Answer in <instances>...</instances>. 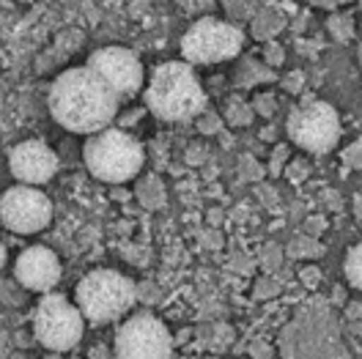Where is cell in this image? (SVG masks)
<instances>
[{
  "label": "cell",
  "mask_w": 362,
  "mask_h": 359,
  "mask_svg": "<svg viewBox=\"0 0 362 359\" xmlns=\"http://www.w3.org/2000/svg\"><path fill=\"white\" fill-rule=\"evenodd\" d=\"M264 258H267L264 264H267L269 269H274V266H280V247H274V245H272V247L267 249V252H264Z\"/></svg>",
  "instance_id": "cell-21"
},
{
  "label": "cell",
  "mask_w": 362,
  "mask_h": 359,
  "mask_svg": "<svg viewBox=\"0 0 362 359\" xmlns=\"http://www.w3.org/2000/svg\"><path fill=\"white\" fill-rule=\"evenodd\" d=\"M346 277L354 288L362 291V242L349 249V255H346Z\"/></svg>",
  "instance_id": "cell-15"
},
{
  "label": "cell",
  "mask_w": 362,
  "mask_h": 359,
  "mask_svg": "<svg viewBox=\"0 0 362 359\" xmlns=\"http://www.w3.org/2000/svg\"><path fill=\"white\" fill-rule=\"evenodd\" d=\"M3 264H6V247L0 245V269H3Z\"/></svg>",
  "instance_id": "cell-27"
},
{
  "label": "cell",
  "mask_w": 362,
  "mask_h": 359,
  "mask_svg": "<svg viewBox=\"0 0 362 359\" xmlns=\"http://www.w3.org/2000/svg\"><path fill=\"white\" fill-rule=\"evenodd\" d=\"M310 3H316V6H340L346 0H310Z\"/></svg>",
  "instance_id": "cell-25"
},
{
  "label": "cell",
  "mask_w": 362,
  "mask_h": 359,
  "mask_svg": "<svg viewBox=\"0 0 362 359\" xmlns=\"http://www.w3.org/2000/svg\"><path fill=\"white\" fill-rule=\"evenodd\" d=\"M299 80H302V74H294V77H288L286 88H288V90H299Z\"/></svg>",
  "instance_id": "cell-23"
},
{
  "label": "cell",
  "mask_w": 362,
  "mask_h": 359,
  "mask_svg": "<svg viewBox=\"0 0 362 359\" xmlns=\"http://www.w3.org/2000/svg\"><path fill=\"white\" fill-rule=\"evenodd\" d=\"M137 198H140V203H143L146 208H159V206H165V187H162V181H159L157 176L143 179L137 184Z\"/></svg>",
  "instance_id": "cell-14"
},
{
  "label": "cell",
  "mask_w": 362,
  "mask_h": 359,
  "mask_svg": "<svg viewBox=\"0 0 362 359\" xmlns=\"http://www.w3.org/2000/svg\"><path fill=\"white\" fill-rule=\"evenodd\" d=\"M86 329V315L61 293H45L33 315L36 340L47 351H69L80 343Z\"/></svg>",
  "instance_id": "cell-5"
},
{
  "label": "cell",
  "mask_w": 362,
  "mask_h": 359,
  "mask_svg": "<svg viewBox=\"0 0 362 359\" xmlns=\"http://www.w3.org/2000/svg\"><path fill=\"white\" fill-rule=\"evenodd\" d=\"M52 220V201L39 187L14 184L0 198V223L14 233H39Z\"/></svg>",
  "instance_id": "cell-9"
},
{
  "label": "cell",
  "mask_w": 362,
  "mask_h": 359,
  "mask_svg": "<svg viewBox=\"0 0 362 359\" xmlns=\"http://www.w3.org/2000/svg\"><path fill=\"white\" fill-rule=\"evenodd\" d=\"M83 159L93 179L105 184H124L140 173L146 154H143V146L129 132L107 126L86 140Z\"/></svg>",
  "instance_id": "cell-3"
},
{
  "label": "cell",
  "mask_w": 362,
  "mask_h": 359,
  "mask_svg": "<svg viewBox=\"0 0 362 359\" xmlns=\"http://www.w3.org/2000/svg\"><path fill=\"white\" fill-rule=\"evenodd\" d=\"M250 118H252V110H250L247 105H242V102H230V107H228V121H230L233 126L250 124Z\"/></svg>",
  "instance_id": "cell-18"
},
{
  "label": "cell",
  "mask_w": 362,
  "mask_h": 359,
  "mask_svg": "<svg viewBox=\"0 0 362 359\" xmlns=\"http://www.w3.org/2000/svg\"><path fill=\"white\" fill-rule=\"evenodd\" d=\"M8 170L17 179V184L28 187H42L55 176L58 157L55 151L42 140H23L11 148L8 154Z\"/></svg>",
  "instance_id": "cell-11"
},
{
  "label": "cell",
  "mask_w": 362,
  "mask_h": 359,
  "mask_svg": "<svg viewBox=\"0 0 362 359\" xmlns=\"http://www.w3.org/2000/svg\"><path fill=\"white\" fill-rule=\"evenodd\" d=\"M288 137L299 148H308L313 154H327L329 148H335L340 137L338 112L327 102L305 99L288 115Z\"/></svg>",
  "instance_id": "cell-7"
},
{
  "label": "cell",
  "mask_w": 362,
  "mask_h": 359,
  "mask_svg": "<svg viewBox=\"0 0 362 359\" xmlns=\"http://www.w3.org/2000/svg\"><path fill=\"white\" fill-rule=\"evenodd\" d=\"M360 66H362V45H360Z\"/></svg>",
  "instance_id": "cell-28"
},
{
  "label": "cell",
  "mask_w": 362,
  "mask_h": 359,
  "mask_svg": "<svg viewBox=\"0 0 362 359\" xmlns=\"http://www.w3.org/2000/svg\"><path fill=\"white\" fill-rule=\"evenodd\" d=\"M176 3H181L184 8H192V11H195V8H209V6H211L209 0H176Z\"/></svg>",
  "instance_id": "cell-22"
},
{
  "label": "cell",
  "mask_w": 362,
  "mask_h": 359,
  "mask_svg": "<svg viewBox=\"0 0 362 359\" xmlns=\"http://www.w3.org/2000/svg\"><path fill=\"white\" fill-rule=\"evenodd\" d=\"M346 162H349L351 167H354V165L360 167V165H362V143H354V146H349V151H346Z\"/></svg>",
  "instance_id": "cell-19"
},
{
  "label": "cell",
  "mask_w": 362,
  "mask_h": 359,
  "mask_svg": "<svg viewBox=\"0 0 362 359\" xmlns=\"http://www.w3.org/2000/svg\"><path fill=\"white\" fill-rule=\"evenodd\" d=\"M267 61H269L272 66H280V64H283V49L269 42V45H267Z\"/></svg>",
  "instance_id": "cell-20"
},
{
  "label": "cell",
  "mask_w": 362,
  "mask_h": 359,
  "mask_svg": "<svg viewBox=\"0 0 362 359\" xmlns=\"http://www.w3.org/2000/svg\"><path fill=\"white\" fill-rule=\"evenodd\" d=\"M283 25H286V17L280 14V11H274V8H264L255 20H252V36L255 39H272V36H277L280 30H283Z\"/></svg>",
  "instance_id": "cell-13"
},
{
  "label": "cell",
  "mask_w": 362,
  "mask_h": 359,
  "mask_svg": "<svg viewBox=\"0 0 362 359\" xmlns=\"http://www.w3.org/2000/svg\"><path fill=\"white\" fill-rule=\"evenodd\" d=\"M74 302L90 324H107L129 313V307L137 302V288L121 271L93 269L80 280Z\"/></svg>",
  "instance_id": "cell-4"
},
{
  "label": "cell",
  "mask_w": 362,
  "mask_h": 359,
  "mask_svg": "<svg viewBox=\"0 0 362 359\" xmlns=\"http://www.w3.org/2000/svg\"><path fill=\"white\" fill-rule=\"evenodd\" d=\"M283 154H286V151H283V146H280V151H277V157H274V173H277V167H280V162H283Z\"/></svg>",
  "instance_id": "cell-26"
},
{
  "label": "cell",
  "mask_w": 362,
  "mask_h": 359,
  "mask_svg": "<svg viewBox=\"0 0 362 359\" xmlns=\"http://www.w3.org/2000/svg\"><path fill=\"white\" fill-rule=\"evenodd\" d=\"M86 66L113 90L118 99L135 96L143 86V64L127 47H102V49L90 52Z\"/></svg>",
  "instance_id": "cell-10"
},
{
  "label": "cell",
  "mask_w": 362,
  "mask_h": 359,
  "mask_svg": "<svg viewBox=\"0 0 362 359\" xmlns=\"http://www.w3.org/2000/svg\"><path fill=\"white\" fill-rule=\"evenodd\" d=\"M23 3H28V0H23Z\"/></svg>",
  "instance_id": "cell-29"
},
{
  "label": "cell",
  "mask_w": 362,
  "mask_h": 359,
  "mask_svg": "<svg viewBox=\"0 0 362 359\" xmlns=\"http://www.w3.org/2000/svg\"><path fill=\"white\" fill-rule=\"evenodd\" d=\"M288 255L291 258H313V255H321V245L313 242V236H296L288 247Z\"/></svg>",
  "instance_id": "cell-16"
},
{
  "label": "cell",
  "mask_w": 362,
  "mask_h": 359,
  "mask_svg": "<svg viewBox=\"0 0 362 359\" xmlns=\"http://www.w3.org/2000/svg\"><path fill=\"white\" fill-rule=\"evenodd\" d=\"M201 129H204V132H214V129H217V118H206Z\"/></svg>",
  "instance_id": "cell-24"
},
{
  "label": "cell",
  "mask_w": 362,
  "mask_h": 359,
  "mask_svg": "<svg viewBox=\"0 0 362 359\" xmlns=\"http://www.w3.org/2000/svg\"><path fill=\"white\" fill-rule=\"evenodd\" d=\"M329 30L335 33V39L349 42L351 39V30H354V23H351V17H332L329 20Z\"/></svg>",
  "instance_id": "cell-17"
},
{
  "label": "cell",
  "mask_w": 362,
  "mask_h": 359,
  "mask_svg": "<svg viewBox=\"0 0 362 359\" xmlns=\"http://www.w3.org/2000/svg\"><path fill=\"white\" fill-rule=\"evenodd\" d=\"M14 274H17L20 286L28 291L49 293L61 280V261L49 247L36 245V247H28L20 252Z\"/></svg>",
  "instance_id": "cell-12"
},
{
  "label": "cell",
  "mask_w": 362,
  "mask_h": 359,
  "mask_svg": "<svg viewBox=\"0 0 362 359\" xmlns=\"http://www.w3.org/2000/svg\"><path fill=\"white\" fill-rule=\"evenodd\" d=\"M173 337L168 326L148 313L132 315L115 335V359H170Z\"/></svg>",
  "instance_id": "cell-8"
},
{
  "label": "cell",
  "mask_w": 362,
  "mask_h": 359,
  "mask_svg": "<svg viewBox=\"0 0 362 359\" xmlns=\"http://www.w3.org/2000/svg\"><path fill=\"white\" fill-rule=\"evenodd\" d=\"M242 30L230 23L204 17L192 25L181 39V55L187 64H220L242 52Z\"/></svg>",
  "instance_id": "cell-6"
},
{
  "label": "cell",
  "mask_w": 362,
  "mask_h": 359,
  "mask_svg": "<svg viewBox=\"0 0 362 359\" xmlns=\"http://www.w3.org/2000/svg\"><path fill=\"white\" fill-rule=\"evenodd\" d=\"M47 105L66 132L90 137L113 124L121 99L88 66H74L58 74Z\"/></svg>",
  "instance_id": "cell-1"
},
{
  "label": "cell",
  "mask_w": 362,
  "mask_h": 359,
  "mask_svg": "<svg viewBox=\"0 0 362 359\" xmlns=\"http://www.w3.org/2000/svg\"><path fill=\"white\" fill-rule=\"evenodd\" d=\"M146 107L162 121H189L206 107L204 86L187 61H168L154 69L146 88Z\"/></svg>",
  "instance_id": "cell-2"
}]
</instances>
